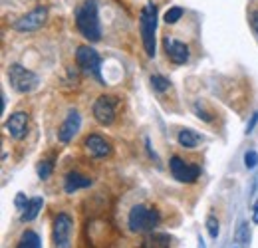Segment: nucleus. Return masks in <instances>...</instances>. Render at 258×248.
<instances>
[{
	"label": "nucleus",
	"instance_id": "15",
	"mask_svg": "<svg viewBox=\"0 0 258 248\" xmlns=\"http://www.w3.org/2000/svg\"><path fill=\"white\" fill-rule=\"evenodd\" d=\"M141 248H171V236L163 232H151L141 240Z\"/></svg>",
	"mask_w": 258,
	"mask_h": 248
},
{
	"label": "nucleus",
	"instance_id": "27",
	"mask_svg": "<svg viewBox=\"0 0 258 248\" xmlns=\"http://www.w3.org/2000/svg\"><path fill=\"white\" fill-rule=\"evenodd\" d=\"M195 109H197V115H199L201 119H205V121H211V119H213L211 115H207L205 111H201V107H199V105H195Z\"/></svg>",
	"mask_w": 258,
	"mask_h": 248
},
{
	"label": "nucleus",
	"instance_id": "17",
	"mask_svg": "<svg viewBox=\"0 0 258 248\" xmlns=\"http://www.w3.org/2000/svg\"><path fill=\"white\" fill-rule=\"evenodd\" d=\"M42 205H44V201H42L40 197L28 199V205H26V207H24V211H22V220H24V222L34 220V218L38 217V213L42 211Z\"/></svg>",
	"mask_w": 258,
	"mask_h": 248
},
{
	"label": "nucleus",
	"instance_id": "6",
	"mask_svg": "<svg viewBox=\"0 0 258 248\" xmlns=\"http://www.w3.org/2000/svg\"><path fill=\"white\" fill-rule=\"evenodd\" d=\"M115 111H117V97L111 93L99 95L92 107V113L99 125H111L115 121Z\"/></svg>",
	"mask_w": 258,
	"mask_h": 248
},
{
	"label": "nucleus",
	"instance_id": "25",
	"mask_svg": "<svg viewBox=\"0 0 258 248\" xmlns=\"http://www.w3.org/2000/svg\"><path fill=\"white\" fill-rule=\"evenodd\" d=\"M250 28L258 38V12H250Z\"/></svg>",
	"mask_w": 258,
	"mask_h": 248
},
{
	"label": "nucleus",
	"instance_id": "2",
	"mask_svg": "<svg viewBox=\"0 0 258 248\" xmlns=\"http://www.w3.org/2000/svg\"><path fill=\"white\" fill-rule=\"evenodd\" d=\"M139 32H141V42L145 48V54L149 58L155 56L157 52V42H155V32H157V6L153 2L145 4L139 14Z\"/></svg>",
	"mask_w": 258,
	"mask_h": 248
},
{
	"label": "nucleus",
	"instance_id": "3",
	"mask_svg": "<svg viewBox=\"0 0 258 248\" xmlns=\"http://www.w3.org/2000/svg\"><path fill=\"white\" fill-rule=\"evenodd\" d=\"M161 222V215L157 209L135 205L127 215V224L131 232H151Z\"/></svg>",
	"mask_w": 258,
	"mask_h": 248
},
{
	"label": "nucleus",
	"instance_id": "1",
	"mask_svg": "<svg viewBox=\"0 0 258 248\" xmlns=\"http://www.w3.org/2000/svg\"><path fill=\"white\" fill-rule=\"evenodd\" d=\"M76 26L86 40H90V42H99L101 40L97 0H84V4L76 8Z\"/></svg>",
	"mask_w": 258,
	"mask_h": 248
},
{
	"label": "nucleus",
	"instance_id": "29",
	"mask_svg": "<svg viewBox=\"0 0 258 248\" xmlns=\"http://www.w3.org/2000/svg\"><path fill=\"white\" fill-rule=\"evenodd\" d=\"M252 222L258 224V201L254 203V209H252Z\"/></svg>",
	"mask_w": 258,
	"mask_h": 248
},
{
	"label": "nucleus",
	"instance_id": "24",
	"mask_svg": "<svg viewBox=\"0 0 258 248\" xmlns=\"http://www.w3.org/2000/svg\"><path fill=\"white\" fill-rule=\"evenodd\" d=\"M244 165H246V169H254L258 165V153L256 151H248L246 155H244Z\"/></svg>",
	"mask_w": 258,
	"mask_h": 248
},
{
	"label": "nucleus",
	"instance_id": "11",
	"mask_svg": "<svg viewBox=\"0 0 258 248\" xmlns=\"http://www.w3.org/2000/svg\"><path fill=\"white\" fill-rule=\"evenodd\" d=\"M84 145L86 149L90 151V155L96 157V159H105V157L111 155V145L105 137H101L99 133H92L84 139Z\"/></svg>",
	"mask_w": 258,
	"mask_h": 248
},
{
	"label": "nucleus",
	"instance_id": "22",
	"mask_svg": "<svg viewBox=\"0 0 258 248\" xmlns=\"http://www.w3.org/2000/svg\"><path fill=\"white\" fill-rule=\"evenodd\" d=\"M248 238H250V230H248V224L242 220V222L238 224V230H236V240H238L240 244H248Z\"/></svg>",
	"mask_w": 258,
	"mask_h": 248
},
{
	"label": "nucleus",
	"instance_id": "21",
	"mask_svg": "<svg viewBox=\"0 0 258 248\" xmlns=\"http://www.w3.org/2000/svg\"><path fill=\"white\" fill-rule=\"evenodd\" d=\"M151 86H153L155 92L161 93L171 88V82H169L167 78H163V76H151Z\"/></svg>",
	"mask_w": 258,
	"mask_h": 248
},
{
	"label": "nucleus",
	"instance_id": "4",
	"mask_svg": "<svg viewBox=\"0 0 258 248\" xmlns=\"http://www.w3.org/2000/svg\"><path fill=\"white\" fill-rule=\"evenodd\" d=\"M76 62H78L80 70H82L86 76H90V78H94L96 82L103 84V78H101V58H99V54H97L94 48H90V46H80L78 52H76Z\"/></svg>",
	"mask_w": 258,
	"mask_h": 248
},
{
	"label": "nucleus",
	"instance_id": "28",
	"mask_svg": "<svg viewBox=\"0 0 258 248\" xmlns=\"http://www.w3.org/2000/svg\"><path fill=\"white\" fill-rule=\"evenodd\" d=\"M256 121H258V113H254V115H252V119L248 121V127H246V133H250V131L254 129V125H256Z\"/></svg>",
	"mask_w": 258,
	"mask_h": 248
},
{
	"label": "nucleus",
	"instance_id": "20",
	"mask_svg": "<svg viewBox=\"0 0 258 248\" xmlns=\"http://www.w3.org/2000/svg\"><path fill=\"white\" fill-rule=\"evenodd\" d=\"M181 16H183V8H181V6H173V8H169V10L165 12L163 20H165L167 24H175V22L181 20Z\"/></svg>",
	"mask_w": 258,
	"mask_h": 248
},
{
	"label": "nucleus",
	"instance_id": "23",
	"mask_svg": "<svg viewBox=\"0 0 258 248\" xmlns=\"http://www.w3.org/2000/svg\"><path fill=\"white\" fill-rule=\"evenodd\" d=\"M207 230H209V234L213 236V238H217L219 236V220L213 217H207Z\"/></svg>",
	"mask_w": 258,
	"mask_h": 248
},
{
	"label": "nucleus",
	"instance_id": "10",
	"mask_svg": "<svg viewBox=\"0 0 258 248\" xmlns=\"http://www.w3.org/2000/svg\"><path fill=\"white\" fill-rule=\"evenodd\" d=\"M80 127H82V117H80V113H78L76 109H70L68 115H66V119L62 121V125L58 127V139H60L62 143H70V141L74 139V135L80 131Z\"/></svg>",
	"mask_w": 258,
	"mask_h": 248
},
{
	"label": "nucleus",
	"instance_id": "13",
	"mask_svg": "<svg viewBox=\"0 0 258 248\" xmlns=\"http://www.w3.org/2000/svg\"><path fill=\"white\" fill-rule=\"evenodd\" d=\"M6 131L14 139H24L28 133V115L24 111H16L6 119Z\"/></svg>",
	"mask_w": 258,
	"mask_h": 248
},
{
	"label": "nucleus",
	"instance_id": "19",
	"mask_svg": "<svg viewBox=\"0 0 258 248\" xmlns=\"http://www.w3.org/2000/svg\"><path fill=\"white\" fill-rule=\"evenodd\" d=\"M52 171H54V161L52 159H42V163L38 165V177L42 181H46L52 175Z\"/></svg>",
	"mask_w": 258,
	"mask_h": 248
},
{
	"label": "nucleus",
	"instance_id": "18",
	"mask_svg": "<svg viewBox=\"0 0 258 248\" xmlns=\"http://www.w3.org/2000/svg\"><path fill=\"white\" fill-rule=\"evenodd\" d=\"M16 248H42V240L34 230H24Z\"/></svg>",
	"mask_w": 258,
	"mask_h": 248
},
{
	"label": "nucleus",
	"instance_id": "26",
	"mask_svg": "<svg viewBox=\"0 0 258 248\" xmlns=\"http://www.w3.org/2000/svg\"><path fill=\"white\" fill-rule=\"evenodd\" d=\"M26 205H28V199H26L24 195H18V197H16V209H18V211H24Z\"/></svg>",
	"mask_w": 258,
	"mask_h": 248
},
{
	"label": "nucleus",
	"instance_id": "8",
	"mask_svg": "<svg viewBox=\"0 0 258 248\" xmlns=\"http://www.w3.org/2000/svg\"><path fill=\"white\" fill-rule=\"evenodd\" d=\"M46 20H48V8L38 6V8L30 10L28 14L20 16V18L12 24V28L16 32H22V34H26V32H36L38 28H42V26L46 24Z\"/></svg>",
	"mask_w": 258,
	"mask_h": 248
},
{
	"label": "nucleus",
	"instance_id": "9",
	"mask_svg": "<svg viewBox=\"0 0 258 248\" xmlns=\"http://www.w3.org/2000/svg\"><path fill=\"white\" fill-rule=\"evenodd\" d=\"M169 167H171L173 177L177 181H181V183H195L199 179V175H201V169L197 165H189V163H185L181 157L177 155H173L169 159Z\"/></svg>",
	"mask_w": 258,
	"mask_h": 248
},
{
	"label": "nucleus",
	"instance_id": "5",
	"mask_svg": "<svg viewBox=\"0 0 258 248\" xmlns=\"http://www.w3.org/2000/svg\"><path fill=\"white\" fill-rule=\"evenodd\" d=\"M8 80H10V86L20 93L34 92L38 88V84H40L38 76L30 70H26L24 66H20V64H12L8 68Z\"/></svg>",
	"mask_w": 258,
	"mask_h": 248
},
{
	"label": "nucleus",
	"instance_id": "7",
	"mask_svg": "<svg viewBox=\"0 0 258 248\" xmlns=\"http://www.w3.org/2000/svg\"><path fill=\"white\" fill-rule=\"evenodd\" d=\"M72 230H74V222L68 213H58L54 218V226H52V240L56 248H72Z\"/></svg>",
	"mask_w": 258,
	"mask_h": 248
},
{
	"label": "nucleus",
	"instance_id": "16",
	"mask_svg": "<svg viewBox=\"0 0 258 248\" xmlns=\"http://www.w3.org/2000/svg\"><path fill=\"white\" fill-rule=\"evenodd\" d=\"M177 141H179V145L185 147V149H195V147H199V145L203 143V137H201L199 133L191 131V129H181L179 135H177Z\"/></svg>",
	"mask_w": 258,
	"mask_h": 248
},
{
	"label": "nucleus",
	"instance_id": "12",
	"mask_svg": "<svg viewBox=\"0 0 258 248\" xmlns=\"http://www.w3.org/2000/svg\"><path fill=\"white\" fill-rule=\"evenodd\" d=\"M163 44H165L167 56L171 58L173 64L183 66V64L189 62V46H187V44H183V42H179V40H171V38H165Z\"/></svg>",
	"mask_w": 258,
	"mask_h": 248
},
{
	"label": "nucleus",
	"instance_id": "14",
	"mask_svg": "<svg viewBox=\"0 0 258 248\" xmlns=\"http://www.w3.org/2000/svg\"><path fill=\"white\" fill-rule=\"evenodd\" d=\"M90 185H92V179H90V177H84L82 173H76V171L68 173L64 179L66 193H76V191L86 189V187H90Z\"/></svg>",
	"mask_w": 258,
	"mask_h": 248
}]
</instances>
